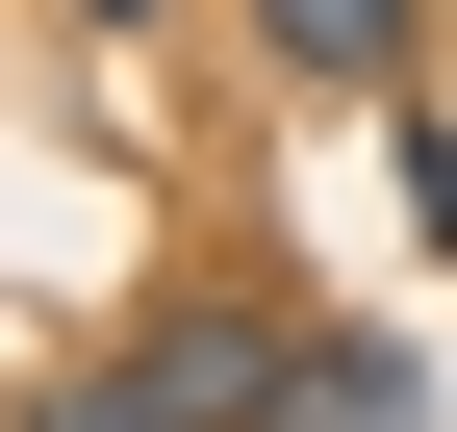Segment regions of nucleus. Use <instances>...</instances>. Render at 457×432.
Wrapping results in <instances>:
<instances>
[{
	"label": "nucleus",
	"instance_id": "7ed1b4c3",
	"mask_svg": "<svg viewBox=\"0 0 457 432\" xmlns=\"http://www.w3.org/2000/svg\"><path fill=\"white\" fill-rule=\"evenodd\" d=\"M432 254H457V128H432Z\"/></svg>",
	"mask_w": 457,
	"mask_h": 432
},
{
	"label": "nucleus",
	"instance_id": "20e7f679",
	"mask_svg": "<svg viewBox=\"0 0 457 432\" xmlns=\"http://www.w3.org/2000/svg\"><path fill=\"white\" fill-rule=\"evenodd\" d=\"M102 26H128V0H102Z\"/></svg>",
	"mask_w": 457,
	"mask_h": 432
},
{
	"label": "nucleus",
	"instance_id": "f03ea898",
	"mask_svg": "<svg viewBox=\"0 0 457 432\" xmlns=\"http://www.w3.org/2000/svg\"><path fill=\"white\" fill-rule=\"evenodd\" d=\"M279 77H330V102H381V77H407V0H279Z\"/></svg>",
	"mask_w": 457,
	"mask_h": 432
},
{
	"label": "nucleus",
	"instance_id": "f257e3e1",
	"mask_svg": "<svg viewBox=\"0 0 457 432\" xmlns=\"http://www.w3.org/2000/svg\"><path fill=\"white\" fill-rule=\"evenodd\" d=\"M279 407V305H153L102 382H51L26 432H254Z\"/></svg>",
	"mask_w": 457,
	"mask_h": 432
}]
</instances>
